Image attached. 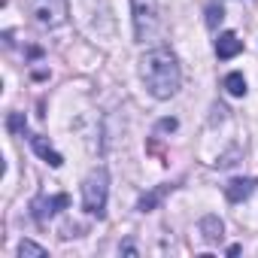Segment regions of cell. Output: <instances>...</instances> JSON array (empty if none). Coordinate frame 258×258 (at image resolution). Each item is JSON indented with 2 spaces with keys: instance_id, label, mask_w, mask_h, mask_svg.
Listing matches in <instances>:
<instances>
[{
  "instance_id": "6da1fadb",
  "label": "cell",
  "mask_w": 258,
  "mask_h": 258,
  "mask_svg": "<svg viewBox=\"0 0 258 258\" xmlns=\"http://www.w3.org/2000/svg\"><path fill=\"white\" fill-rule=\"evenodd\" d=\"M140 76H143L149 94L158 97V100L173 97V94L179 91V85H182L179 61H176V55H173L167 46H155V49H149V52L143 55V61H140Z\"/></svg>"
},
{
  "instance_id": "7a4b0ae2",
  "label": "cell",
  "mask_w": 258,
  "mask_h": 258,
  "mask_svg": "<svg viewBox=\"0 0 258 258\" xmlns=\"http://www.w3.org/2000/svg\"><path fill=\"white\" fill-rule=\"evenodd\" d=\"M106 198H109V173L103 167H97L82 182V207H85V213L103 219L106 216Z\"/></svg>"
},
{
  "instance_id": "3957f363",
  "label": "cell",
  "mask_w": 258,
  "mask_h": 258,
  "mask_svg": "<svg viewBox=\"0 0 258 258\" xmlns=\"http://www.w3.org/2000/svg\"><path fill=\"white\" fill-rule=\"evenodd\" d=\"M28 16L40 28H61L67 22V0H25Z\"/></svg>"
},
{
  "instance_id": "277c9868",
  "label": "cell",
  "mask_w": 258,
  "mask_h": 258,
  "mask_svg": "<svg viewBox=\"0 0 258 258\" xmlns=\"http://www.w3.org/2000/svg\"><path fill=\"white\" fill-rule=\"evenodd\" d=\"M134 10V37L137 43H146L158 31V4L155 0H131Z\"/></svg>"
},
{
  "instance_id": "5b68a950",
  "label": "cell",
  "mask_w": 258,
  "mask_h": 258,
  "mask_svg": "<svg viewBox=\"0 0 258 258\" xmlns=\"http://www.w3.org/2000/svg\"><path fill=\"white\" fill-rule=\"evenodd\" d=\"M67 207H70V195H37L31 201V216L37 222H49L52 216H58Z\"/></svg>"
},
{
  "instance_id": "8992f818",
  "label": "cell",
  "mask_w": 258,
  "mask_h": 258,
  "mask_svg": "<svg viewBox=\"0 0 258 258\" xmlns=\"http://www.w3.org/2000/svg\"><path fill=\"white\" fill-rule=\"evenodd\" d=\"M240 52H243V40H240L234 31L219 34V40H216V55H219L222 61H231V58H237Z\"/></svg>"
},
{
  "instance_id": "52a82bcc",
  "label": "cell",
  "mask_w": 258,
  "mask_h": 258,
  "mask_svg": "<svg viewBox=\"0 0 258 258\" xmlns=\"http://www.w3.org/2000/svg\"><path fill=\"white\" fill-rule=\"evenodd\" d=\"M252 188H255V179L237 176V179H231V182L225 185V198H228L231 204H240V201H246V198L252 195Z\"/></svg>"
},
{
  "instance_id": "ba28073f",
  "label": "cell",
  "mask_w": 258,
  "mask_h": 258,
  "mask_svg": "<svg viewBox=\"0 0 258 258\" xmlns=\"http://www.w3.org/2000/svg\"><path fill=\"white\" fill-rule=\"evenodd\" d=\"M31 146H34V152H37L49 167H61V164H64V158L49 146V140H46V137H37V134H34V137H31Z\"/></svg>"
},
{
  "instance_id": "9c48e42d",
  "label": "cell",
  "mask_w": 258,
  "mask_h": 258,
  "mask_svg": "<svg viewBox=\"0 0 258 258\" xmlns=\"http://www.w3.org/2000/svg\"><path fill=\"white\" fill-rule=\"evenodd\" d=\"M222 234H225V225H222L219 216H204V219H201V237H204L207 243H219Z\"/></svg>"
},
{
  "instance_id": "30bf717a",
  "label": "cell",
  "mask_w": 258,
  "mask_h": 258,
  "mask_svg": "<svg viewBox=\"0 0 258 258\" xmlns=\"http://www.w3.org/2000/svg\"><path fill=\"white\" fill-rule=\"evenodd\" d=\"M170 191V185H158V188H152V191H146L143 198H140V204H137V210L140 213H152L158 204H161V198Z\"/></svg>"
},
{
  "instance_id": "8fae6325",
  "label": "cell",
  "mask_w": 258,
  "mask_h": 258,
  "mask_svg": "<svg viewBox=\"0 0 258 258\" xmlns=\"http://www.w3.org/2000/svg\"><path fill=\"white\" fill-rule=\"evenodd\" d=\"M222 85H225V91H228L231 97H243V94H246V79H243V73H228Z\"/></svg>"
},
{
  "instance_id": "7c38bea8",
  "label": "cell",
  "mask_w": 258,
  "mask_h": 258,
  "mask_svg": "<svg viewBox=\"0 0 258 258\" xmlns=\"http://www.w3.org/2000/svg\"><path fill=\"white\" fill-rule=\"evenodd\" d=\"M222 19H225V7L219 4V0H213V4L207 7V28L216 31V28L222 25Z\"/></svg>"
},
{
  "instance_id": "4fadbf2b",
  "label": "cell",
  "mask_w": 258,
  "mask_h": 258,
  "mask_svg": "<svg viewBox=\"0 0 258 258\" xmlns=\"http://www.w3.org/2000/svg\"><path fill=\"white\" fill-rule=\"evenodd\" d=\"M7 127H10V134H25V131H28L25 112H10V115H7Z\"/></svg>"
},
{
  "instance_id": "5bb4252c",
  "label": "cell",
  "mask_w": 258,
  "mask_h": 258,
  "mask_svg": "<svg viewBox=\"0 0 258 258\" xmlns=\"http://www.w3.org/2000/svg\"><path fill=\"white\" fill-rule=\"evenodd\" d=\"M19 255H22V258H25V255L43 258V255H46V246H40V243H34V240H22V243H19Z\"/></svg>"
},
{
  "instance_id": "9a60e30c",
  "label": "cell",
  "mask_w": 258,
  "mask_h": 258,
  "mask_svg": "<svg viewBox=\"0 0 258 258\" xmlns=\"http://www.w3.org/2000/svg\"><path fill=\"white\" fill-rule=\"evenodd\" d=\"M176 127H179L176 118H161V121H158V131H176Z\"/></svg>"
},
{
  "instance_id": "2e32d148",
  "label": "cell",
  "mask_w": 258,
  "mask_h": 258,
  "mask_svg": "<svg viewBox=\"0 0 258 258\" xmlns=\"http://www.w3.org/2000/svg\"><path fill=\"white\" fill-rule=\"evenodd\" d=\"M121 252H124V255H137V246H134V243H124Z\"/></svg>"
}]
</instances>
